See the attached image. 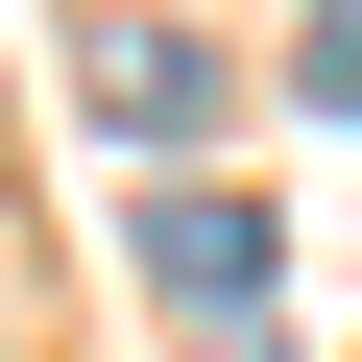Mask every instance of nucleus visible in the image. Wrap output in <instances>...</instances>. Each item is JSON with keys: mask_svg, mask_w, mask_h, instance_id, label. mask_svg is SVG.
<instances>
[{"mask_svg": "<svg viewBox=\"0 0 362 362\" xmlns=\"http://www.w3.org/2000/svg\"><path fill=\"white\" fill-rule=\"evenodd\" d=\"M290 97H314V121H362V0H314V25H290Z\"/></svg>", "mask_w": 362, "mask_h": 362, "instance_id": "nucleus-3", "label": "nucleus"}, {"mask_svg": "<svg viewBox=\"0 0 362 362\" xmlns=\"http://www.w3.org/2000/svg\"><path fill=\"white\" fill-rule=\"evenodd\" d=\"M73 73H97V121H121V145H218V49H194V25H145V0H97Z\"/></svg>", "mask_w": 362, "mask_h": 362, "instance_id": "nucleus-1", "label": "nucleus"}, {"mask_svg": "<svg viewBox=\"0 0 362 362\" xmlns=\"http://www.w3.org/2000/svg\"><path fill=\"white\" fill-rule=\"evenodd\" d=\"M145 290H194V314H266V194H145Z\"/></svg>", "mask_w": 362, "mask_h": 362, "instance_id": "nucleus-2", "label": "nucleus"}]
</instances>
